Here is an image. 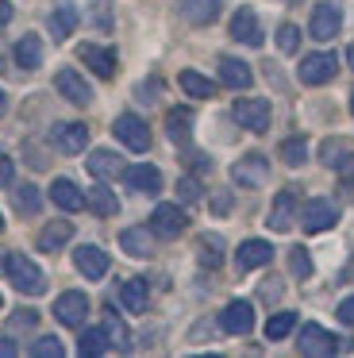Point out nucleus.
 <instances>
[{"label":"nucleus","mask_w":354,"mask_h":358,"mask_svg":"<svg viewBox=\"0 0 354 358\" xmlns=\"http://www.w3.org/2000/svg\"><path fill=\"white\" fill-rule=\"evenodd\" d=\"M54 89H58V93L66 96L69 104H77V108L92 104V89H89V81H85L77 70H58V78H54Z\"/></svg>","instance_id":"6e6552de"},{"label":"nucleus","mask_w":354,"mask_h":358,"mask_svg":"<svg viewBox=\"0 0 354 358\" xmlns=\"http://www.w3.org/2000/svg\"><path fill=\"white\" fill-rule=\"evenodd\" d=\"M185 227H189V216H185L181 204H158V208L150 212V231L158 235V239H177Z\"/></svg>","instance_id":"7ed1b4c3"},{"label":"nucleus","mask_w":354,"mask_h":358,"mask_svg":"<svg viewBox=\"0 0 354 358\" xmlns=\"http://www.w3.org/2000/svg\"><path fill=\"white\" fill-rule=\"evenodd\" d=\"M35 320H38V316H35L31 308H27V312H15V316H12V331H20V327H35Z\"/></svg>","instance_id":"79ce46f5"},{"label":"nucleus","mask_w":354,"mask_h":358,"mask_svg":"<svg viewBox=\"0 0 354 358\" xmlns=\"http://www.w3.org/2000/svg\"><path fill=\"white\" fill-rule=\"evenodd\" d=\"M212 208H215V212H227V208H231V196H227V193H220V196L212 201Z\"/></svg>","instance_id":"09e8293b"},{"label":"nucleus","mask_w":354,"mask_h":358,"mask_svg":"<svg viewBox=\"0 0 354 358\" xmlns=\"http://www.w3.org/2000/svg\"><path fill=\"white\" fill-rule=\"evenodd\" d=\"M231 39L243 43V47H262V24L258 16H254V8H239L235 16H231Z\"/></svg>","instance_id":"f8f14e48"},{"label":"nucleus","mask_w":354,"mask_h":358,"mask_svg":"<svg viewBox=\"0 0 354 358\" xmlns=\"http://www.w3.org/2000/svg\"><path fill=\"white\" fill-rule=\"evenodd\" d=\"M112 131H115V139H120L127 150H135V155H143V150L150 147V127H146L135 112H123V116L112 124Z\"/></svg>","instance_id":"f03ea898"},{"label":"nucleus","mask_w":354,"mask_h":358,"mask_svg":"<svg viewBox=\"0 0 354 358\" xmlns=\"http://www.w3.org/2000/svg\"><path fill=\"white\" fill-rule=\"evenodd\" d=\"M177 196H181L185 204H192V201H200V185L192 178H181L177 181Z\"/></svg>","instance_id":"a19ab883"},{"label":"nucleus","mask_w":354,"mask_h":358,"mask_svg":"<svg viewBox=\"0 0 354 358\" xmlns=\"http://www.w3.org/2000/svg\"><path fill=\"white\" fill-rule=\"evenodd\" d=\"M12 20V0H0V27Z\"/></svg>","instance_id":"de8ad7c7"},{"label":"nucleus","mask_w":354,"mask_h":358,"mask_svg":"<svg viewBox=\"0 0 354 358\" xmlns=\"http://www.w3.org/2000/svg\"><path fill=\"white\" fill-rule=\"evenodd\" d=\"M339 224V208L331 201H323V196H312V201L300 208V227H304L308 235L316 231H327V227Z\"/></svg>","instance_id":"20e7f679"},{"label":"nucleus","mask_w":354,"mask_h":358,"mask_svg":"<svg viewBox=\"0 0 354 358\" xmlns=\"http://www.w3.org/2000/svg\"><path fill=\"white\" fill-rule=\"evenodd\" d=\"M220 327L227 335H246L254 327V308L246 301H231L227 308L220 312Z\"/></svg>","instance_id":"dca6fc26"},{"label":"nucleus","mask_w":354,"mask_h":358,"mask_svg":"<svg viewBox=\"0 0 354 358\" xmlns=\"http://www.w3.org/2000/svg\"><path fill=\"white\" fill-rule=\"evenodd\" d=\"M335 73H339V58L327 55V50L308 55L304 62H300V81H304V85H327Z\"/></svg>","instance_id":"0eeeda50"},{"label":"nucleus","mask_w":354,"mask_h":358,"mask_svg":"<svg viewBox=\"0 0 354 358\" xmlns=\"http://www.w3.org/2000/svg\"><path fill=\"white\" fill-rule=\"evenodd\" d=\"M197 262L204 266V270H220V262H223V239L220 235H212V231L197 235Z\"/></svg>","instance_id":"393cba45"},{"label":"nucleus","mask_w":354,"mask_h":358,"mask_svg":"<svg viewBox=\"0 0 354 358\" xmlns=\"http://www.w3.org/2000/svg\"><path fill=\"white\" fill-rule=\"evenodd\" d=\"M231 178H235V185L258 189L262 181L269 178V162H266L262 155H246V158H239V162L231 166Z\"/></svg>","instance_id":"ddd939ff"},{"label":"nucleus","mask_w":354,"mask_h":358,"mask_svg":"<svg viewBox=\"0 0 354 358\" xmlns=\"http://www.w3.org/2000/svg\"><path fill=\"white\" fill-rule=\"evenodd\" d=\"M120 247L127 250L131 258H150L154 255V231L150 227H127L120 235Z\"/></svg>","instance_id":"412c9836"},{"label":"nucleus","mask_w":354,"mask_h":358,"mask_svg":"<svg viewBox=\"0 0 354 358\" xmlns=\"http://www.w3.org/2000/svg\"><path fill=\"white\" fill-rule=\"evenodd\" d=\"M85 316H89V296H85L81 289H69V293H62L58 301H54V320H58L62 327H81Z\"/></svg>","instance_id":"423d86ee"},{"label":"nucleus","mask_w":354,"mask_h":358,"mask_svg":"<svg viewBox=\"0 0 354 358\" xmlns=\"http://www.w3.org/2000/svg\"><path fill=\"white\" fill-rule=\"evenodd\" d=\"M346 62H351V70H354V43H351V50H346Z\"/></svg>","instance_id":"3c124183"},{"label":"nucleus","mask_w":354,"mask_h":358,"mask_svg":"<svg viewBox=\"0 0 354 358\" xmlns=\"http://www.w3.org/2000/svg\"><path fill=\"white\" fill-rule=\"evenodd\" d=\"M269 258H274V247H269L266 239H246L243 247H239V270H258V266H269Z\"/></svg>","instance_id":"aec40b11"},{"label":"nucleus","mask_w":354,"mask_h":358,"mask_svg":"<svg viewBox=\"0 0 354 358\" xmlns=\"http://www.w3.org/2000/svg\"><path fill=\"white\" fill-rule=\"evenodd\" d=\"M123 178H127V185L135 189V193H158L162 189V173L158 166H131V170H123Z\"/></svg>","instance_id":"b1692460"},{"label":"nucleus","mask_w":354,"mask_h":358,"mask_svg":"<svg viewBox=\"0 0 354 358\" xmlns=\"http://www.w3.org/2000/svg\"><path fill=\"white\" fill-rule=\"evenodd\" d=\"M220 81H223L227 89H250L254 73H250V66H246V62L223 55V58H220Z\"/></svg>","instance_id":"4be33fe9"},{"label":"nucleus","mask_w":354,"mask_h":358,"mask_svg":"<svg viewBox=\"0 0 354 358\" xmlns=\"http://www.w3.org/2000/svg\"><path fill=\"white\" fill-rule=\"evenodd\" d=\"M85 204H89L97 216H115V212H120V201H115V193L108 185H92V193L85 196Z\"/></svg>","instance_id":"2f4dec72"},{"label":"nucleus","mask_w":354,"mask_h":358,"mask_svg":"<svg viewBox=\"0 0 354 358\" xmlns=\"http://www.w3.org/2000/svg\"><path fill=\"white\" fill-rule=\"evenodd\" d=\"M177 85H181L189 96H197V101H208V96H215V85L204 78V73H197V70H181Z\"/></svg>","instance_id":"7c9ffc66"},{"label":"nucleus","mask_w":354,"mask_h":358,"mask_svg":"<svg viewBox=\"0 0 354 358\" xmlns=\"http://www.w3.org/2000/svg\"><path fill=\"white\" fill-rule=\"evenodd\" d=\"M108 20H112V4H108V0H97V24L108 27Z\"/></svg>","instance_id":"a18cd8bd"},{"label":"nucleus","mask_w":354,"mask_h":358,"mask_svg":"<svg viewBox=\"0 0 354 358\" xmlns=\"http://www.w3.org/2000/svg\"><path fill=\"white\" fill-rule=\"evenodd\" d=\"M181 16L189 20V24L204 27L220 16V0H181Z\"/></svg>","instance_id":"a878e982"},{"label":"nucleus","mask_w":354,"mask_h":358,"mask_svg":"<svg viewBox=\"0 0 354 358\" xmlns=\"http://www.w3.org/2000/svg\"><path fill=\"white\" fill-rule=\"evenodd\" d=\"M12 158H8V155H0V185H12Z\"/></svg>","instance_id":"37998d69"},{"label":"nucleus","mask_w":354,"mask_h":358,"mask_svg":"<svg viewBox=\"0 0 354 358\" xmlns=\"http://www.w3.org/2000/svg\"><path fill=\"white\" fill-rule=\"evenodd\" d=\"M292 216H297V193H292V189H281V193L274 196V208H269L266 224L274 227V231H289Z\"/></svg>","instance_id":"a211bd4d"},{"label":"nucleus","mask_w":354,"mask_h":358,"mask_svg":"<svg viewBox=\"0 0 354 358\" xmlns=\"http://www.w3.org/2000/svg\"><path fill=\"white\" fill-rule=\"evenodd\" d=\"M166 135L174 143H189V135H192V116L185 108H169V116H166Z\"/></svg>","instance_id":"72a5a7b5"},{"label":"nucleus","mask_w":354,"mask_h":358,"mask_svg":"<svg viewBox=\"0 0 354 358\" xmlns=\"http://www.w3.org/2000/svg\"><path fill=\"white\" fill-rule=\"evenodd\" d=\"M73 266L89 281H100L108 273V255L100 247H92V243H85V247H73Z\"/></svg>","instance_id":"2eb2a0df"},{"label":"nucleus","mask_w":354,"mask_h":358,"mask_svg":"<svg viewBox=\"0 0 354 358\" xmlns=\"http://www.w3.org/2000/svg\"><path fill=\"white\" fill-rule=\"evenodd\" d=\"M292 327H297V316L292 312H277V316L266 320V339H285Z\"/></svg>","instance_id":"e433bc0d"},{"label":"nucleus","mask_w":354,"mask_h":358,"mask_svg":"<svg viewBox=\"0 0 354 358\" xmlns=\"http://www.w3.org/2000/svg\"><path fill=\"white\" fill-rule=\"evenodd\" d=\"M77 58H81L97 78H104V81L115 78V50L112 47H92V43H81V47H77Z\"/></svg>","instance_id":"4468645a"},{"label":"nucleus","mask_w":354,"mask_h":358,"mask_svg":"<svg viewBox=\"0 0 354 358\" xmlns=\"http://www.w3.org/2000/svg\"><path fill=\"white\" fill-rule=\"evenodd\" d=\"M115 296H120V304L127 312H146V308H150V289H146L143 278H127Z\"/></svg>","instance_id":"6ab92c4d"},{"label":"nucleus","mask_w":354,"mask_h":358,"mask_svg":"<svg viewBox=\"0 0 354 358\" xmlns=\"http://www.w3.org/2000/svg\"><path fill=\"white\" fill-rule=\"evenodd\" d=\"M297 350L300 355H308V358H327V355H335L339 350V339L327 331V327H320V324H304L300 327V339H297Z\"/></svg>","instance_id":"39448f33"},{"label":"nucleus","mask_w":354,"mask_h":358,"mask_svg":"<svg viewBox=\"0 0 354 358\" xmlns=\"http://www.w3.org/2000/svg\"><path fill=\"white\" fill-rule=\"evenodd\" d=\"M339 173H343V181H346V189H354V155L346 158V162H339Z\"/></svg>","instance_id":"c03bdc74"},{"label":"nucleus","mask_w":354,"mask_h":358,"mask_svg":"<svg viewBox=\"0 0 354 358\" xmlns=\"http://www.w3.org/2000/svg\"><path fill=\"white\" fill-rule=\"evenodd\" d=\"M277 47H281L285 55H292V50L300 47V27H292V24H281V27H277Z\"/></svg>","instance_id":"ea45409f"},{"label":"nucleus","mask_w":354,"mask_h":358,"mask_svg":"<svg viewBox=\"0 0 354 358\" xmlns=\"http://www.w3.org/2000/svg\"><path fill=\"white\" fill-rule=\"evenodd\" d=\"M12 201H15V208H20L23 216H35V212L43 208V196H38V189H35V185H15Z\"/></svg>","instance_id":"c9c22d12"},{"label":"nucleus","mask_w":354,"mask_h":358,"mask_svg":"<svg viewBox=\"0 0 354 358\" xmlns=\"http://www.w3.org/2000/svg\"><path fill=\"white\" fill-rule=\"evenodd\" d=\"M281 162L289 166V170H300V166L308 162V139H285L281 143Z\"/></svg>","instance_id":"f704fd0d"},{"label":"nucleus","mask_w":354,"mask_h":358,"mask_svg":"<svg viewBox=\"0 0 354 358\" xmlns=\"http://www.w3.org/2000/svg\"><path fill=\"white\" fill-rule=\"evenodd\" d=\"M15 62H20V70H38L43 66V39L38 35H23L15 43Z\"/></svg>","instance_id":"bb28decb"},{"label":"nucleus","mask_w":354,"mask_h":358,"mask_svg":"<svg viewBox=\"0 0 354 358\" xmlns=\"http://www.w3.org/2000/svg\"><path fill=\"white\" fill-rule=\"evenodd\" d=\"M66 350H62V343L54 339V335H43V339L31 343V358H62Z\"/></svg>","instance_id":"58836bf2"},{"label":"nucleus","mask_w":354,"mask_h":358,"mask_svg":"<svg viewBox=\"0 0 354 358\" xmlns=\"http://www.w3.org/2000/svg\"><path fill=\"white\" fill-rule=\"evenodd\" d=\"M0 308H4V301H0Z\"/></svg>","instance_id":"6e6d98bb"},{"label":"nucleus","mask_w":354,"mask_h":358,"mask_svg":"<svg viewBox=\"0 0 354 358\" xmlns=\"http://www.w3.org/2000/svg\"><path fill=\"white\" fill-rule=\"evenodd\" d=\"M50 201L58 204L62 212H81V208H85V193H81V189H77L69 178H58V181L50 185Z\"/></svg>","instance_id":"5701e85b"},{"label":"nucleus","mask_w":354,"mask_h":358,"mask_svg":"<svg viewBox=\"0 0 354 358\" xmlns=\"http://www.w3.org/2000/svg\"><path fill=\"white\" fill-rule=\"evenodd\" d=\"M15 355V343L12 339H0V358H12Z\"/></svg>","instance_id":"8fccbe9b"},{"label":"nucleus","mask_w":354,"mask_h":358,"mask_svg":"<svg viewBox=\"0 0 354 358\" xmlns=\"http://www.w3.org/2000/svg\"><path fill=\"white\" fill-rule=\"evenodd\" d=\"M50 143L62 150V155H81L89 147V127L85 124H54Z\"/></svg>","instance_id":"9b49d317"},{"label":"nucleus","mask_w":354,"mask_h":358,"mask_svg":"<svg viewBox=\"0 0 354 358\" xmlns=\"http://www.w3.org/2000/svg\"><path fill=\"white\" fill-rule=\"evenodd\" d=\"M0 231H4V216H0Z\"/></svg>","instance_id":"5fc2aeb1"},{"label":"nucleus","mask_w":354,"mask_h":358,"mask_svg":"<svg viewBox=\"0 0 354 358\" xmlns=\"http://www.w3.org/2000/svg\"><path fill=\"white\" fill-rule=\"evenodd\" d=\"M339 24H343V16H339L335 4H316L312 20H308V35L320 39V43H327V39H335V35H339Z\"/></svg>","instance_id":"9d476101"},{"label":"nucleus","mask_w":354,"mask_h":358,"mask_svg":"<svg viewBox=\"0 0 354 358\" xmlns=\"http://www.w3.org/2000/svg\"><path fill=\"white\" fill-rule=\"evenodd\" d=\"M4 108H8V96H4V93H0V112H4Z\"/></svg>","instance_id":"603ef678"},{"label":"nucleus","mask_w":354,"mask_h":358,"mask_svg":"<svg viewBox=\"0 0 354 358\" xmlns=\"http://www.w3.org/2000/svg\"><path fill=\"white\" fill-rule=\"evenodd\" d=\"M108 347H112V343H108V331H104V324H100V327H85V331H81V339H77V355H85V358H97V355H104Z\"/></svg>","instance_id":"c756f323"},{"label":"nucleus","mask_w":354,"mask_h":358,"mask_svg":"<svg viewBox=\"0 0 354 358\" xmlns=\"http://www.w3.org/2000/svg\"><path fill=\"white\" fill-rule=\"evenodd\" d=\"M73 239V224L69 220H50V224L43 227V235H38V250H58L62 243Z\"/></svg>","instance_id":"cd10ccee"},{"label":"nucleus","mask_w":354,"mask_h":358,"mask_svg":"<svg viewBox=\"0 0 354 358\" xmlns=\"http://www.w3.org/2000/svg\"><path fill=\"white\" fill-rule=\"evenodd\" d=\"M123 170H127V166H123V158L115 155V150H92L89 155V173L97 181H112V178H123Z\"/></svg>","instance_id":"f3484780"},{"label":"nucleus","mask_w":354,"mask_h":358,"mask_svg":"<svg viewBox=\"0 0 354 358\" xmlns=\"http://www.w3.org/2000/svg\"><path fill=\"white\" fill-rule=\"evenodd\" d=\"M289 273H292V278H312V258H308L304 247H292L289 250Z\"/></svg>","instance_id":"4c0bfd02"},{"label":"nucleus","mask_w":354,"mask_h":358,"mask_svg":"<svg viewBox=\"0 0 354 358\" xmlns=\"http://www.w3.org/2000/svg\"><path fill=\"white\" fill-rule=\"evenodd\" d=\"M4 273L12 278V285L20 289L23 296H38V293L46 289L43 270H38V266L31 262L27 255H8V258H4Z\"/></svg>","instance_id":"f257e3e1"},{"label":"nucleus","mask_w":354,"mask_h":358,"mask_svg":"<svg viewBox=\"0 0 354 358\" xmlns=\"http://www.w3.org/2000/svg\"><path fill=\"white\" fill-rule=\"evenodd\" d=\"M351 112H354V89H351Z\"/></svg>","instance_id":"864d4df0"},{"label":"nucleus","mask_w":354,"mask_h":358,"mask_svg":"<svg viewBox=\"0 0 354 358\" xmlns=\"http://www.w3.org/2000/svg\"><path fill=\"white\" fill-rule=\"evenodd\" d=\"M104 331H108V343H112L115 350H131V331H127V324H123L120 312L108 308V304H104Z\"/></svg>","instance_id":"c85d7f7f"},{"label":"nucleus","mask_w":354,"mask_h":358,"mask_svg":"<svg viewBox=\"0 0 354 358\" xmlns=\"http://www.w3.org/2000/svg\"><path fill=\"white\" fill-rule=\"evenodd\" d=\"M339 320H343V324H354V296H346V301L339 304Z\"/></svg>","instance_id":"49530a36"},{"label":"nucleus","mask_w":354,"mask_h":358,"mask_svg":"<svg viewBox=\"0 0 354 358\" xmlns=\"http://www.w3.org/2000/svg\"><path fill=\"white\" fill-rule=\"evenodd\" d=\"M73 27H77V8H73V4H62V8L50 12V35L58 43L69 39V31H73Z\"/></svg>","instance_id":"473e14b6"},{"label":"nucleus","mask_w":354,"mask_h":358,"mask_svg":"<svg viewBox=\"0 0 354 358\" xmlns=\"http://www.w3.org/2000/svg\"><path fill=\"white\" fill-rule=\"evenodd\" d=\"M235 124L246 127V131L262 135L269 127V104L266 101H254V96H246V101L235 104Z\"/></svg>","instance_id":"1a4fd4ad"}]
</instances>
